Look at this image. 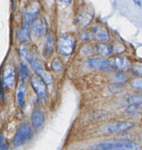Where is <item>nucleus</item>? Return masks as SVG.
I'll list each match as a JSON object with an SVG mask.
<instances>
[{
  "label": "nucleus",
  "instance_id": "nucleus-1",
  "mask_svg": "<svg viewBox=\"0 0 142 150\" xmlns=\"http://www.w3.org/2000/svg\"><path fill=\"white\" fill-rule=\"evenodd\" d=\"M94 150H140V147L133 141L119 140L101 143L94 147Z\"/></svg>",
  "mask_w": 142,
  "mask_h": 150
},
{
  "label": "nucleus",
  "instance_id": "nucleus-2",
  "mask_svg": "<svg viewBox=\"0 0 142 150\" xmlns=\"http://www.w3.org/2000/svg\"><path fill=\"white\" fill-rule=\"evenodd\" d=\"M76 41L75 38L70 35L65 34L60 36L58 41V50L64 56H69L75 50Z\"/></svg>",
  "mask_w": 142,
  "mask_h": 150
},
{
  "label": "nucleus",
  "instance_id": "nucleus-3",
  "mask_svg": "<svg viewBox=\"0 0 142 150\" xmlns=\"http://www.w3.org/2000/svg\"><path fill=\"white\" fill-rule=\"evenodd\" d=\"M33 137V131L30 127L26 123L19 125L13 139V145L16 147L20 146L28 141Z\"/></svg>",
  "mask_w": 142,
  "mask_h": 150
},
{
  "label": "nucleus",
  "instance_id": "nucleus-4",
  "mask_svg": "<svg viewBox=\"0 0 142 150\" xmlns=\"http://www.w3.org/2000/svg\"><path fill=\"white\" fill-rule=\"evenodd\" d=\"M94 16V12L93 8L90 6L85 5L78 11V13L75 18V23L79 27H85L92 21Z\"/></svg>",
  "mask_w": 142,
  "mask_h": 150
},
{
  "label": "nucleus",
  "instance_id": "nucleus-5",
  "mask_svg": "<svg viewBox=\"0 0 142 150\" xmlns=\"http://www.w3.org/2000/svg\"><path fill=\"white\" fill-rule=\"evenodd\" d=\"M87 66L90 68L99 70H111L114 68L111 60H106V59L101 58V57H95L88 60L86 62Z\"/></svg>",
  "mask_w": 142,
  "mask_h": 150
},
{
  "label": "nucleus",
  "instance_id": "nucleus-6",
  "mask_svg": "<svg viewBox=\"0 0 142 150\" xmlns=\"http://www.w3.org/2000/svg\"><path fill=\"white\" fill-rule=\"evenodd\" d=\"M31 84L34 88L35 91L37 93L38 96L40 97V99H41L42 100H44L46 98L47 89H46V84L43 81V79L38 75H34L32 77Z\"/></svg>",
  "mask_w": 142,
  "mask_h": 150
},
{
  "label": "nucleus",
  "instance_id": "nucleus-7",
  "mask_svg": "<svg viewBox=\"0 0 142 150\" xmlns=\"http://www.w3.org/2000/svg\"><path fill=\"white\" fill-rule=\"evenodd\" d=\"M133 127V124L130 122H116L110 123L105 127V129L108 133H116L128 130Z\"/></svg>",
  "mask_w": 142,
  "mask_h": 150
},
{
  "label": "nucleus",
  "instance_id": "nucleus-8",
  "mask_svg": "<svg viewBox=\"0 0 142 150\" xmlns=\"http://www.w3.org/2000/svg\"><path fill=\"white\" fill-rule=\"evenodd\" d=\"M15 69L11 64L7 65L4 69L3 82L8 87H12L15 83Z\"/></svg>",
  "mask_w": 142,
  "mask_h": 150
},
{
  "label": "nucleus",
  "instance_id": "nucleus-9",
  "mask_svg": "<svg viewBox=\"0 0 142 150\" xmlns=\"http://www.w3.org/2000/svg\"><path fill=\"white\" fill-rule=\"evenodd\" d=\"M91 37L99 41H105L109 38V33L105 27L102 26L93 27L91 30Z\"/></svg>",
  "mask_w": 142,
  "mask_h": 150
},
{
  "label": "nucleus",
  "instance_id": "nucleus-10",
  "mask_svg": "<svg viewBox=\"0 0 142 150\" xmlns=\"http://www.w3.org/2000/svg\"><path fill=\"white\" fill-rule=\"evenodd\" d=\"M32 31L38 37H42L47 31V24L45 19L36 20L32 24Z\"/></svg>",
  "mask_w": 142,
  "mask_h": 150
},
{
  "label": "nucleus",
  "instance_id": "nucleus-11",
  "mask_svg": "<svg viewBox=\"0 0 142 150\" xmlns=\"http://www.w3.org/2000/svg\"><path fill=\"white\" fill-rule=\"evenodd\" d=\"M111 60L114 68H117L120 70L127 71L131 68V63L126 57H115Z\"/></svg>",
  "mask_w": 142,
  "mask_h": 150
},
{
  "label": "nucleus",
  "instance_id": "nucleus-12",
  "mask_svg": "<svg viewBox=\"0 0 142 150\" xmlns=\"http://www.w3.org/2000/svg\"><path fill=\"white\" fill-rule=\"evenodd\" d=\"M32 125L35 128H39L43 125L45 120L44 113L40 109H35L32 112Z\"/></svg>",
  "mask_w": 142,
  "mask_h": 150
},
{
  "label": "nucleus",
  "instance_id": "nucleus-13",
  "mask_svg": "<svg viewBox=\"0 0 142 150\" xmlns=\"http://www.w3.org/2000/svg\"><path fill=\"white\" fill-rule=\"evenodd\" d=\"M17 38L22 43H27L30 41V30L28 26L24 25L16 32Z\"/></svg>",
  "mask_w": 142,
  "mask_h": 150
},
{
  "label": "nucleus",
  "instance_id": "nucleus-14",
  "mask_svg": "<svg viewBox=\"0 0 142 150\" xmlns=\"http://www.w3.org/2000/svg\"><path fill=\"white\" fill-rule=\"evenodd\" d=\"M94 52L102 56H108L114 52V46L105 44H99L95 45Z\"/></svg>",
  "mask_w": 142,
  "mask_h": 150
},
{
  "label": "nucleus",
  "instance_id": "nucleus-15",
  "mask_svg": "<svg viewBox=\"0 0 142 150\" xmlns=\"http://www.w3.org/2000/svg\"><path fill=\"white\" fill-rule=\"evenodd\" d=\"M25 93L26 88L24 83H20L17 88L16 99L18 106L21 108H24L25 106Z\"/></svg>",
  "mask_w": 142,
  "mask_h": 150
},
{
  "label": "nucleus",
  "instance_id": "nucleus-16",
  "mask_svg": "<svg viewBox=\"0 0 142 150\" xmlns=\"http://www.w3.org/2000/svg\"><path fill=\"white\" fill-rule=\"evenodd\" d=\"M54 48V38L52 34H48L46 37L44 48H43V55L44 57H48L53 52Z\"/></svg>",
  "mask_w": 142,
  "mask_h": 150
},
{
  "label": "nucleus",
  "instance_id": "nucleus-17",
  "mask_svg": "<svg viewBox=\"0 0 142 150\" xmlns=\"http://www.w3.org/2000/svg\"><path fill=\"white\" fill-rule=\"evenodd\" d=\"M38 14V10H34V11L27 10V11H26L24 13V25L29 27V25L33 24V22L36 21Z\"/></svg>",
  "mask_w": 142,
  "mask_h": 150
},
{
  "label": "nucleus",
  "instance_id": "nucleus-18",
  "mask_svg": "<svg viewBox=\"0 0 142 150\" xmlns=\"http://www.w3.org/2000/svg\"><path fill=\"white\" fill-rule=\"evenodd\" d=\"M125 102L128 105H142V94L135 93L130 94L125 98Z\"/></svg>",
  "mask_w": 142,
  "mask_h": 150
},
{
  "label": "nucleus",
  "instance_id": "nucleus-19",
  "mask_svg": "<svg viewBox=\"0 0 142 150\" xmlns=\"http://www.w3.org/2000/svg\"><path fill=\"white\" fill-rule=\"evenodd\" d=\"M30 64H31L32 67H33V69H34L35 71H36L37 74H38L39 75H40L42 72L45 71L44 67H43L41 60H40L38 57H36V56H35L34 58L32 60Z\"/></svg>",
  "mask_w": 142,
  "mask_h": 150
},
{
  "label": "nucleus",
  "instance_id": "nucleus-20",
  "mask_svg": "<svg viewBox=\"0 0 142 150\" xmlns=\"http://www.w3.org/2000/svg\"><path fill=\"white\" fill-rule=\"evenodd\" d=\"M20 54H21V57H24V59H25L28 63H31L32 60L34 58L35 55L28 48L25 47H21V48L19 49Z\"/></svg>",
  "mask_w": 142,
  "mask_h": 150
},
{
  "label": "nucleus",
  "instance_id": "nucleus-21",
  "mask_svg": "<svg viewBox=\"0 0 142 150\" xmlns=\"http://www.w3.org/2000/svg\"><path fill=\"white\" fill-rule=\"evenodd\" d=\"M19 78L22 83L27 82L29 79V71L27 67L24 63H21L19 69Z\"/></svg>",
  "mask_w": 142,
  "mask_h": 150
},
{
  "label": "nucleus",
  "instance_id": "nucleus-22",
  "mask_svg": "<svg viewBox=\"0 0 142 150\" xmlns=\"http://www.w3.org/2000/svg\"><path fill=\"white\" fill-rule=\"evenodd\" d=\"M52 69L56 72L62 71L63 69V64L61 60L58 58L54 59L52 63Z\"/></svg>",
  "mask_w": 142,
  "mask_h": 150
},
{
  "label": "nucleus",
  "instance_id": "nucleus-23",
  "mask_svg": "<svg viewBox=\"0 0 142 150\" xmlns=\"http://www.w3.org/2000/svg\"><path fill=\"white\" fill-rule=\"evenodd\" d=\"M108 89L113 93H120L124 91V88H123V86L121 85V83H116L108 86Z\"/></svg>",
  "mask_w": 142,
  "mask_h": 150
},
{
  "label": "nucleus",
  "instance_id": "nucleus-24",
  "mask_svg": "<svg viewBox=\"0 0 142 150\" xmlns=\"http://www.w3.org/2000/svg\"><path fill=\"white\" fill-rule=\"evenodd\" d=\"M130 70L135 74L138 75V76H142V63H133V64H132Z\"/></svg>",
  "mask_w": 142,
  "mask_h": 150
},
{
  "label": "nucleus",
  "instance_id": "nucleus-25",
  "mask_svg": "<svg viewBox=\"0 0 142 150\" xmlns=\"http://www.w3.org/2000/svg\"><path fill=\"white\" fill-rule=\"evenodd\" d=\"M125 112L131 115L138 114L141 112V105H129L126 108Z\"/></svg>",
  "mask_w": 142,
  "mask_h": 150
},
{
  "label": "nucleus",
  "instance_id": "nucleus-26",
  "mask_svg": "<svg viewBox=\"0 0 142 150\" xmlns=\"http://www.w3.org/2000/svg\"><path fill=\"white\" fill-rule=\"evenodd\" d=\"M132 87L134 89L142 91V77H136L130 83Z\"/></svg>",
  "mask_w": 142,
  "mask_h": 150
},
{
  "label": "nucleus",
  "instance_id": "nucleus-27",
  "mask_svg": "<svg viewBox=\"0 0 142 150\" xmlns=\"http://www.w3.org/2000/svg\"><path fill=\"white\" fill-rule=\"evenodd\" d=\"M40 77L43 79V81L45 82L46 85H50L52 84L53 83V77H52V74L50 73L47 71H43L41 74H40Z\"/></svg>",
  "mask_w": 142,
  "mask_h": 150
},
{
  "label": "nucleus",
  "instance_id": "nucleus-28",
  "mask_svg": "<svg viewBox=\"0 0 142 150\" xmlns=\"http://www.w3.org/2000/svg\"><path fill=\"white\" fill-rule=\"evenodd\" d=\"M114 79H115L116 83H122L127 80L126 76L121 72H116L114 74Z\"/></svg>",
  "mask_w": 142,
  "mask_h": 150
},
{
  "label": "nucleus",
  "instance_id": "nucleus-29",
  "mask_svg": "<svg viewBox=\"0 0 142 150\" xmlns=\"http://www.w3.org/2000/svg\"><path fill=\"white\" fill-rule=\"evenodd\" d=\"M94 51V49L93 50L91 47H88V46H85V47H82V53H83L84 54H90L92 53V52Z\"/></svg>",
  "mask_w": 142,
  "mask_h": 150
},
{
  "label": "nucleus",
  "instance_id": "nucleus-30",
  "mask_svg": "<svg viewBox=\"0 0 142 150\" xmlns=\"http://www.w3.org/2000/svg\"><path fill=\"white\" fill-rule=\"evenodd\" d=\"M0 146H1V150H8V146L5 144V141L3 139V137L1 135V141H0Z\"/></svg>",
  "mask_w": 142,
  "mask_h": 150
},
{
  "label": "nucleus",
  "instance_id": "nucleus-31",
  "mask_svg": "<svg viewBox=\"0 0 142 150\" xmlns=\"http://www.w3.org/2000/svg\"><path fill=\"white\" fill-rule=\"evenodd\" d=\"M61 3L65 4V5H71L73 2L74 0H59Z\"/></svg>",
  "mask_w": 142,
  "mask_h": 150
},
{
  "label": "nucleus",
  "instance_id": "nucleus-32",
  "mask_svg": "<svg viewBox=\"0 0 142 150\" xmlns=\"http://www.w3.org/2000/svg\"><path fill=\"white\" fill-rule=\"evenodd\" d=\"M1 95H2V99H5V89H4L3 84H2V81L1 82Z\"/></svg>",
  "mask_w": 142,
  "mask_h": 150
},
{
  "label": "nucleus",
  "instance_id": "nucleus-33",
  "mask_svg": "<svg viewBox=\"0 0 142 150\" xmlns=\"http://www.w3.org/2000/svg\"><path fill=\"white\" fill-rule=\"evenodd\" d=\"M133 1H134V2L138 5H141V0H133Z\"/></svg>",
  "mask_w": 142,
  "mask_h": 150
}]
</instances>
